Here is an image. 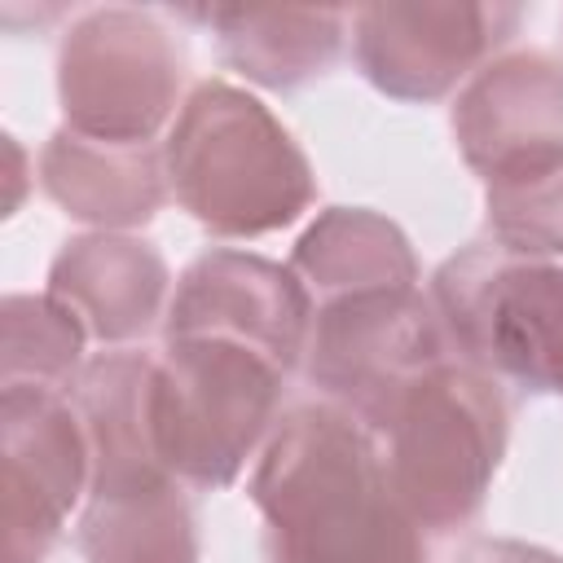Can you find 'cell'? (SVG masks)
<instances>
[{
	"instance_id": "14",
	"label": "cell",
	"mask_w": 563,
	"mask_h": 563,
	"mask_svg": "<svg viewBox=\"0 0 563 563\" xmlns=\"http://www.w3.org/2000/svg\"><path fill=\"white\" fill-rule=\"evenodd\" d=\"M40 185L70 220L97 233H128L158 216L167 167L154 145H119L57 128L40 150Z\"/></svg>"
},
{
	"instance_id": "1",
	"label": "cell",
	"mask_w": 563,
	"mask_h": 563,
	"mask_svg": "<svg viewBox=\"0 0 563 563\" xmlns=\"http://www.w3.org/2000/svg\"><path fill=\"white\" fill-rule=\"evenodd\" d=\"M251 501L264 515V563H427L374 431L325 400L277 422Z\"/></svg>"
},
{
	"instance_id": "7",
	"label": "cell",
	"mask_w": 563,
	"mask_h": 563,
	"mask_svg": "<svg viewBox=\"0 0 563 563\" xmlns=\"http://www.w3.org/2000/svg\"><path fill=\"white\" fill-rule=\"evenodd\" d=\"M303 361L325 405L374 431L422 374L449 361L444 321L418 286L330 299L317 303Z\"/></svg>"
},
{
	"instance_id": "5",
	"label": "cell",
	"mask_w": 563,
	"mask_h": 563,
	"mask_svg": "<svg viewBox=\"0 0 563 563\" xmlns=\"http://www.w3.org/2000/svg\"><path fill=\"white\" fill-rule=\"evenodd\" d=\"M435 312L484 374L563 396V264L519 260L475 242L440 264Z\"/></svg>"
},
{
	"instance_id": "20",
	"label": "cell",
	"mask_w": 563,
	"mask_h": 563,
	"mask_svg": "<svg viewBox=\"0 0 563 563\" xmlns=\"http://www.w3.org/2000/svg\"><path fill=\"white\" fill-rule=\"evenodd\" d=\"M453 563H563V554L515 537H475L453 554Z\"/></svg>"
},
{
	"instance_id": "2",
	"label": "cell",
	"mask_w": 563,
	"mask_h": 563,
	"mask_svg": "<svg viewBox=\"0 0 563 563\" xmlns=\"http://www.w3.org/2000/svg\"><path fill=\"white\" fill-rule=\"evenodd\" d=\"M167 189L220 238H264L295 224L317 176L277 114L229 79H202L163 141Z\"/></svg>"
},
{
	"instance_id": "12",
	"label": "cell",
	"mask_w": 563,
	"mask_h": 563,
	"mask_svg": "<svg viewBox=\"0 0 563 563\" xmlns=\"http://www.w3.org/2000/svg\"><path fill=\"white\" fill-rule=\"evenodd\" d=\"M154 391H158V356L145 352H101L79 369L70 387V405L88 440V462H92L88 493L176 479L158 449Z\"/></svg>"
},
{
	"instance_id": "11",
	"label": "cell",
	"mask_w": 563,
	"mask_h": 563,
	"mask_svg": "<svg viewBox=\"0 0 563 563\" xmlns=\"http://www.w3.org/2000/svg\"><path fill=\"white\" fill-rule=\"evenodd\" d=\"M453 141L471 172L519 176L563 158V66L519 48L484 62L453 101Z\"/></svg>"
},
{
	"instance_id": "9",
	"label": "cell",
	"mask_w": 563,
	"mask_h": 563,
	"mask_svg": "<svg viewBox=\"0 0 563 563\" xmlns=\"http://www.w3.org/2000/svg\"><path fill=\"white\" fill-rule=\"evenodd\" d=\"M92 484L79 413L57 391H0V528L4 563H44L70 506Z\"/></svg>"
},
{
	"instance_id": "18",
	"label": "cell",
	"mask_w": 563,
	"mask_h": 563,
	"mask_svg": "<svg viewBox=\"0 0 563 563\" xmlns=\"http://www.w3.org/2000/svg\"><path fill=\"white\" fill-rule=\"evenodd\" d=\"M88 330L44 290V295H4L0 303V387L57 391L75 387Z\"/></svg>"
},
{
	"instance_id": "16",
	"label": "cell",
	"mask_w": 563,
	"mask_h": 563,
	"mask_svg": "<svg viewBox=\"0 0 563 563\" xmlns=\"http://www.w3.org/2000/svg\"><path fill=\"white\" fill-rule=\"evenodd\" d=\"M290 268L317 303L418 286V255L405 229L369 207H325L299 233Z\"/></svg>"
},
{
	"instance_id": "3",
	"label": "cell",
	"mask_w": 563,
	"mask_h": 563,
	"mask_svg": "<svg viewBox=\"0 0 563 563\" xmlns=\"http://www.w3.org/2000/svg\"><path fill=\"white\" fill-rule=\"evenodd\" d=\"M506 396L471 361L422 374L374 427L387 479L422 532H457L475 519L506 457Z\"/></svg>"
},
{
	"instance_id": "15",
	"label": "cell",
	"mask_w": 563,
	"mask_h": 563,
	"mask_svg": "<svg viewBox=\"0 0 563 563\" xmlns=\"http://www.w3.org/2000/svg\"><path fill=\"white\" fill-rule=\"evenodd\" d=\"M194 22L211 26L216 48L229 70L260 88H299L334 66L347 9H189Z\"/></svg>"
},
{
	"instance_id": "6",
	"label": "cell",
	"mask_w": 563,
	"mask_h": 563,
	"mask_svg": "<svg viewBox=\"0 0 563 563\" xmlns=\"http://www.w3.org/2000/svg\"><path fill=\"white\" fill-rule=\"evenodd\" d=\"M185 53L145 9H88L57 48L66 128L97 141L150 145L176 110Z\"/></svg>"
},
{
	"instance_id": "13",
	"label": "cell",
	"mask_w": 563,
	"mask_h": 563,
	"mask_svg": "<svg viewBox=\"0 0 563 563\" xmlns=\"http://www.w3.org/2000/svg\"><path fill=\"white\" fill-rule=\"evenodd\" d=\"M167 286L172 273L163 255L128 233L70 238L48 268V295L101 343L145 334L163 312Z\"/></svg>"
},
{
	"instance_id": "17",
	"label": "cell",
	"mask_w": 563,
	"mask_h": 563,
	"mask_svg": "<svg viewBox=\"0 0 563 563\" xmlns=\"http://www.w3.org/2000/svg\"><path fill=\"white\" fill-rule=\"evenodd\" d=\"M75 541L84 563H198V523L180 479L88 493Z\"/></svg>"
},
{
	"instance_id": "8",
	"label": "cell",
	"mask_w": 563,
	"mask_h": 563,
	"mask_svg": "<svg viewBox=\"0 0 563 563\" xmlns=\"http://www.w3.org/2000/svg\"><path fill=\"white\" fill-rule=\"evenodd\" d=\"M519 4L475 0H387L352 13L361 75L391 101H440L515 35Z\"/></svg>"
},
{
	"instance_id": "10",
	"label": "cell",
	"mask_w": 563,
	"mask_h": 563,
	"mask_svg": "<svg viewBox=\"0 0 563 563\" xmlns=\"http://www.w3.org/2000/svg\"><path fill=\"white\" fill-rule=\"evenodd\" d=\"M312 295L290 264L251 251L198 255L167 303V339H224L290 374L312 334Z\"/></svg>"
},
{
	"instance_id": "4",
	"label": "cell",
	"mask_w": 563,
	"mask_h": 563,
	"mask_svg": "<svg viewBox=\"0 0 563 563\" xmlns=\"http://www.w3.org/2000/svg\"><path fill=\"white\" fill-rule=\"evenodd\" d=\"M286 374L224 339H167L158 356L154 422L176 479L224 488L277 418Z\"/></svg>"
},
{
	"instance_id": "19",
	"label": "cell",
	"mask_w": 563,
	"mask_h": 563,
	"mask_svg": "<svg viewBox=\"0 0 563 563\" xmlns=\"http://www.w3.org/2000/svg\"><path fill=\"white\" fill-rule=\"evenodd\" d=\"M488 238L506 255L559 264L563 260V158L484 185Z\"/></svg>"
}]
</instances>
